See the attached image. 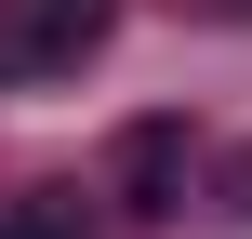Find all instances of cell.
Instances as JSON below:
<instances>
[{
  "label": "cell",
  "mask_w": 252,
  "mask_h": 239,
  "mask_svg": "<svg viewBox=\"0 0 252 239\" xmlns=\"http://www.w3.org/2000/svg\"><path fill=\"white\" fill-rule=\"evenodd\" d=\"M0 239H93V226H80L66 186H27V200H0Z\"/></svg>",
  "instance_id": "obj_3"
},
{
  "label": "cell",
  "mask_w": 252,
  "mask_h": 239,
  "mask_svg": "<svg viewBox=\"0 0 252 239\" xmlns=\"http://www.w3.org/2000/svg\"><path fill=\"white\" fill-rule=\"evenodd\" d=\"M186 173H199V146H186V120H133L120 133V213H186Z\"/></svg>",
  "instance_id": "obj_2"
},
{
  "label": "cell",
  "mask_w": 252,
  "mask_h": 239,
  "mask_svg": "<svg viewBox=\"0 0 252 239\" xmlns=\"http://www.w3.org/2000/svg\"><path fill=\"white\" fill-rule=\"evenodd\" d=\"M106 27H120V0H0V80H66V67H93Z\"/></svg>",
  "instance_id": "obj_1"
}]
</instances>
